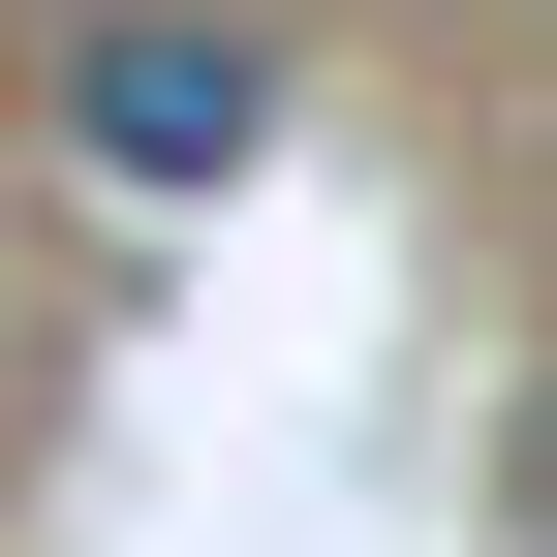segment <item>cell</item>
<instances>
[{
    "instance_id": "1",
    "label": "cell",
    "mask_w": 557,
    "mask_h": 557,
    "mask_svg": "<svg viewBox=\"0 0 557 557\" xmlns=\"http://www.w3.org/2000/svg\"><path fill=\"white\" fill-rule=\"evenodd\" d=\"M62 156L94 186H248L278 156V62L218 32V0H94V32H62Z\"/></svg>"
}]
</instances>
